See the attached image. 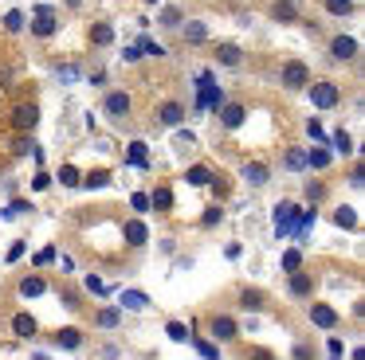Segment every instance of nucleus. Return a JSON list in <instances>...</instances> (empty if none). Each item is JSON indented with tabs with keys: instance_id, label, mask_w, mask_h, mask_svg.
Listing matches in <instances>:
<instances>
[{
	"instance_id": "obj_1",
	"label": "nucleus",
	"mask_w": 365,
	"mask_h": 360,
	"mask_svg": "<svg viewBox=\"0 0 365 360\" xmlns=\"http://www.w3.org/2000/svg\"><path fill=\"white\" fill-rule=\"evenodd\" d=\"M294 219H299V203H291V200L275 203V231H279V239H287V235H291Z\"/></svg>"
},
{
	"instance_id": "obj_2",
	"label": "nucleus",
	"mask_w": 365,
	"mask_h": 360,
	"mask_svg": "<svg viewBox=\"0 0 365 360\" xmlns=\"http://www.w3.org/2000/svg\"><path fill=\"white\" fill-rule=\"evenodd\" d=\"M36 122H40V106H36V102H24V106L12 110V125H16L20 133L36 129Z\"/></svg>"
},
{
	"instance_id": "obj_3",
	"label": "nucleus",
	"mask_w": 365,
	"mask_h": 360,
	"mask_svg": "<svg viewBox=\"0 0 365 360\" xmlns=\"http://www.w3.org/2000/svg\"><path fill=\"white\" fill-rule=\"evenodd\" d=\"M310 98H314L318 110H334L341 94H338V86H334V83H314V86H310Z\"/></svg>"
},
{
	"instance_id": "obj_4",
	"label": "nucleus",
	"mask_w": 365,
	"mask_h": 360,
	"mask_svg": "<svg viewBox=\"0 0 365 360\" xmlns=\"http://www.w3.org/2000/svg\"><path fill=\"white\" fill-rule=\"evenodd\" d=\"M283 83L291 86V90H302V86L310 83V70H307V63H299V59H294V63H287V67H283Z\"/></svg>"
},
{
	"instance_id": "obj_5",
	"label": "nucleus",
	"mask_w": 365,
	"mask_h": 360,
	"mask_svg": "<svg viewBox=\"0 0 365 360\" xmlns=\"http://www.w3.org/2000/svg\"><path fill=\"white\" fill-rule=\"evenodd\" d=\"M130 106H134V102H130V94H126V90L106 94V102H103V110H106L110 117H126V114H130Z\"/></svg>"
},
{
	"instance_id": "obj_6",
	"label": "nucleus",
	"mask_w": 365,
	"mask_h": 360,
	"mask_svg": "<svg viewBox=\"0 0 365 360\" xmlns=\"http://www.w3.org/2000/svg\"><path fill=\"white\" fill-rule=\"evenodd\" d=\"M208 333H212L216 341H232L240 329H236V321H232V317H212V321H208Z\"/></svg>"
},
{
	"instance_id": "obj_7",
	"label": "nucleus",
	"mask_w": 365,
	"mask_h": 360,
	"mask_svg": "<svg viewBox=\"0 0 365 360\" xmlns=\"http://www.w3.org/2000/svg\"><path fill=\"white\" fill-rule=\"evenodd\" d=\"M310 321H314V325H322V329H334V325H338V313H334L330 305L314 302V305H310Z\"/></svg>"
},
{
	"instance_id": "obj_8",
	"label": "nucleus",
	"mask_w": 365,
	"mask_h": 360,
	"mask_svg": "<svg viewBox=\"0 0 365 360\" xmlns=\"http://www.w3.org/2000/svg\"><path fill=\"white\" fill-rule=\"evenodd\" d=\"M56 28H59L56 16H51L48 8H40V16L32 20V31H36V36H56Z\"/></svg>"
},
{
	"instance_id": "obj_9",
	"label": "nucleus",
	"mask_w": 365,
	"mask_h": 360,
	"mask_svg": "<svg viewBox=\"0 0 365 360\" xmlns=\"http://www.w3.org/2000/svg\"><path fill=\"white\" fill-rule=\"evenodd\" d=\"M330 51H334V59H354V55H357V39L338 36V39L330 43Z\"/></svg>"
},
{
	"instance_id": "obj_10",
	"label": "nucleus",
	"mask_w": 365,
	"mask_h": 360,
	"mask_svg": "<svg viewBox=\"0 0 365 360\" xmlns=\"http://www.w3.org/2000/svg\"><path fill=\"white\" fill-rule=\"evenodd\" d=\"M244 114H247V110L240 106V102H228V106H220V122L228 125V129H236V125L244 122Z\"/></svg>"
},
{
	"instance_id": "obj_11",
	"label": "nucleus",
	"mask_w": 365,
	"mask_h": 360,
	"mask_svg": "<svg viewBox=\"0 0 365 360\" xmlns=\"http://www.w3.org/2000/svg\"><path fill=\"white\" fill-rule=\"evenodd\" d=\"M12 333L24 337V341H28V337H36V317H32V313H16V317H12Z\"/></svg>"
},
{
	"instance_id": "obj_12",
	"label": "nucleus",
	"mask_w": 365,
	"mask_h": 360,
	"mask_svg": "<svg viewBox=\"0 0 365 360\" xmlns=\"http://www.w3.org/2000/svg\"><path fill=\"white\" fill-rule=\"evenodd\" d=\"M244 180H247L252 188H263V184L271 180V172L263 169V164H244Z\"/></svg>"
},
{
	"instance_id": "obj_13",
	"label": "nucleus",
	"mask_w": 365,
	"mask_h": 360,
	"mask_svg": "<svg viewBox=\"0 0 365 360\" xmlns=\"http://www.w3.org/2000/svg\"><path fill=\"white\" fill-rule=\"evenodd\" d=\"M216 59H220L224 67H240V63H244V55H240V47H236V43H220Z\"/></svg>"
},
{
	"instance_id": "obj_14",
	"label": "nucleus",
	"mask_w": 365,
	"mask_h": 360,
	"mask_svg": "<svg viewBox=\"0 0 365 360\" xmlns=\"http://www.w3.org/2000/svg\"><path fill=\"white\" fill-rule=\"evenodd\" d=\"M56 344H59V349H79V344H83V333H79V329H59V333H56Z\"/></svg>"
},
{
	"instance_id": "obj_15",
	"label": "nucleus",
	"mask_w": 365,
	"mask_h": 360,
	"mask_svg": "<svg viewBox=\"0 0 365 360\" xmlns=\"http://www.w3.org/2000/svg\"><path fill=\"white\" fill-rule=\"evenodd\" d=\"M181 117H185L181 102H165V106H161V122H165V125H181Z\"/></svg>"
},
{
	"instance_id": "obj_16",
	"label": "nucleus",
	"mask_w": 365,
	"mask_h": 360,
	"mask_svg": "<svg viewBox=\"0 0 365 360\" xmlns=\"http://www.w3.org/2000/svg\"><path fill=\"white\" fill-rule=\"evenodd\" d=\"M43 290H48V282H43V278H36V274H32V278H24V282H20V297H40Z\"/></svg>"
},
{
	"instance_id": "obj_17",
	"label": "nucleus",
	"mask_w": 365,
	"mask_h": 360,
	"mask_svg": "<svg viewBox=\"0 0 365 360\" xmlns=\"http://www.w3.org/2000/svg\"><path fill=\"white\" fill-rule=\"evenodd\" d=\"M126 243H130V247H145V223H142V219L126 223Z\"/></svg>"
},
{
	"instance_id": "obj_18",
	"label": "nucleus",
	"mask_w": 365,
	"mask_h": 360,
	"mask_svg": "<svg viewBox=\"0 0 365 360\" xmlns=\"http://www.w3.org/2000/svg\"><path fill=\"white\" fill-rule=\"evenodd\" d=\"M145 305H150V297H145L142 290H126V294H122V309H145Z\"/></svg>"
},
{
	"instance_id": "obj_19",
	"label": "nucleus",
	"mask_w": 365,
	"mask_h": 360,
	"mask_svg": "<svg viewBox=\"0 0 365 360\" xmlns=\"http://www.w3.org/2000/svg\"><path fill=\"white\" fill-rule=\"evenodd\" d=\"M150 203H153L158 211H169V208H173V192H169V188H153V192H150Z\"/></svg>"
},
{
	"instance_id": "obj_20",
	"label": "nucleus",
	"mask_w": 365,
	"mask_h": 360,
	"mask_svg": "<svg viewBox=\"0 0 365 360\" xmlns=\"http://www.w3.org/2000/svg\"><path fill=\"white\" fill-rule=\"evenodd\" d=\"M185 180H189V184H197V188H205V184H212V172H208L205 164H192Z\"/></svg>"
},
{
	"instance_id": "obj_21",
	"label": "nucleus",
	"mask_w": 365,
	"mask_h": 360,
	"mask_svg": "<svg viewBox=\"0 0 365 360\" xmlns=\"http://www.w3.org/2000/svg\"><path fill=\"white\" fill-rule=\"evenodd\" d=\"M291 294H294V297H307V294H310V278H307V274L291 270Z\"/></svg>"
},
{
	"instance_id": "obj_22",
	"label": "nucleus",
	"mask_w": 365,
	"mask_h": 360,
	"mask_svg": "<svg viewBox=\"0 0 365 360\" xmlns=\"http://www.w3.org/2000/svg\"><path fill=\"white\" fill-rule=\"evenodd\" d=\"M208 36V28L200 20H192V23H185V39H189V43H200V39Z\"/></svg>"
},
{
	"instance_id": "obj_23",
	"label": "nucleus",
	"mask_w": 365,
	"mask_h": 360,
	"mask_svg": "<svg viewBox=\"0 0 365 360\" xmlns=\"http://www.w3.org/2000/svg\"><path fill=\"white\" fill-rule=\"evenodd\" d=\"M91 39H95L98 47H106V43L114 39V28H110V23H95V31H91Z\"/></svg>"
},
{
	"instance_id": "obj_24",
	"label": "nucleus",
	"mask_w": 365,
	"mask_h": 360,
	"mask_svg": "<svg viewBox=\"0 0 365 360\" xmlns=\"http://www.w3.org/2000/svg\"><path fill=\"white\" fill-rule=\"evenodd\" d=\"M334 223L338 227H357V211L354 208H338L334 211Z\"/></svg>"
},
{
	"instance_id": "obj_25",
	"label": "nucleus",
	"mask_w": 365,
	"mask_h": 360,
	"mask_svg": "<svg viewBox=\"0 0 365 360\" xmlns=\"http://www.w3.org/2000/svg\"><path fill=\"white\" fill-rule=\"evenodd\" d=\"M165 333H169V341H189V325H181V321H169V329H165Z\"/></svg>"
},
{
	"instance_id": "obj_26",
	"label": "nucleus",
	"mask_w": 365,
	"mask_h": 360,
	"mask_svg": "<svg viewBox=\"0 0 365 360\" xmlns=\"http://www.w3.org/2000/svg\"><path fill=\"white\" fill-rule=\"evenodd\" d=\"M326 12H334V16H349V12H354V0H326Z\"/></svg>"
},
{
	"instance_id": "obj_27",
	"label": "nucleus",
	"mask_w": 365,
	"mask_h": 360,
	"mask_svg": "<svg viewBox=\"0 0 365 360\" xmlns=\"http://www.w3.org/2000/svg\"><path fill=\"white\" fill-rule=\"evenodd\" d=\"M275 20H283V23H294V20H299V12H294V4H287V0H283V4H275Z\"/></svg>"
},
{
	"instance_id": "obj_28",
	"label": "nucleus",
	"mask_w": 365,
	"mask_h": 360,
	"mask_svg": "<svg viewBox=\"0 0 365 360\" xmlns=\"http://www.w3.org/2000/svg\"><path fill=\"white\" fill-rule=\"evenodd\" d=\"M330 141H334V149H338V153H354V141H349V133H346V129H338Z\"/></svg>"
},
{
	"instance_id": "obj_29",
	"label": "nucleus",
	"mask_w": 365,
	"mask_h": 360,
	"mask_svg": "<svg viewBox=\"0 0 365 360\" xmlns=\"http://www.w3.org/2000/svg\"><path fill=\"white\" fill-rule=\"evenodd\" d=\"M307 164H314V169H326V164H330V153H326V149H310V153H307Z\"/></svg>"
},
{
	"instance_id": "obj_30",
	"label": "nucleus",
	"mask_w": 365,
	"mask_h": 360,
	"mask_svg": "<svg viewBox=\"0 0 365 360\" xmlns=\"http://www.w3.org/2000/svg\"><path fill=\"white\" fill-rule=\"evenodd\" d=\"M287 169H307V153H302V149H291V153H287Z\"/></svg>"
},
{
	"instance_id": "obj_31",
	"label": "nucleus",
	"mask_w": 365,
	"mask_h": 360,
	"mask_svg": "<svg viewBox=\"0 0 365 360\" xmlns=\"http://www.w3.org/2000/svg\"><path fill=\"white\" fill-rule=\"evenodd\" d=\"M259 302L263 297L255 294V290H244V294H240V305H244V309H259Z\"/></svg>"
},
{
	"instance_id": "obj_32",
	"label": "nucleus",
	"mask_w": 365,
	"mask_h": 360,
	"mask_svg": "<svg viewBox=\"0 0 365 360\" xmlns=\"http://www.w3.org/2000/svg\"><path fill=\"white\" fill-rule=\"evenodd\" d=\"M138 51H142V55H165V47L153 43V39H138Z\"/></svg>"
},
{
	"instance_id": "obj_33",
	"label": "nucleus",
	"mask_w": 365,
	"mask_h": 360,
	"mask_svg": "<svg viewBox=\"0 0 365 360\" xmlns=\"http://www.w3.org/2000/svg\"><path fill=\"white\" fill-rule=\"evenodd\" d=\"M130 164L145 169V145H142V141H134V149H130Z\"/></svg>"
},
{
	"instance_id": "obj_34",
	"label": "nucleus",
	"mask_w": 365,
	"mask_h": 360,
	"mask_svg": "<svg viewBox=\"0 0 365 360\" xmlns=\"http://www.w3.org/2000/svg\"><path fill=\"white\" fill-rule=\"evenodd\" d=\"M4 28L20 31V28H24V12H9V16H4Z\"/></svg>"
},
{
	"instance_id": "obj_35",
	"label": "nucleus",
	"mask_w": 365,
	"mask_h": 360,
	"mask_svg": "<svg viewBox=\"0 0 365 360\" xmlns=\"http://www.w3.org/2000/svg\"><path fill=\"white\" fill-rule=\"evenodd\" d=\"M299 266H302V255H299V250H287V255H283V270H299Z\"/></svg>"
},
{
	"instance_id": "obj_36",
	"label": "nucleus",
	"mask_w": 365,
	"mask_h": 360,
	"mask_svg": "<svg viewBox=\"0 0 365 360\" xmlns=\"http://www.w3.org/2000/svg\"><path fill=\"white\" fill-rule=\"evenodd\" d=\"M98 325L114 329V325H118V309H103V313H98Z\"/></svg>"
},
{
	"instance_id": "obj_37",
	"label": "nucleus",
	"mask_w": 365,
	"mask_h": 360,
	"mask_svg": "<svg viewBox=\"0 0 365 360\" xmlns=\"http://www.w3.org/2000/svg\"><path fill=\"white\" fill-rule=\"evenodd\" d=\"M59 180H63V184H79V169H71V164H63V172H59Z\"/></svg>"
},
{
	"instance_id": "obj_38",
	"label": "nucleus",
	"mask_w": 365,
	"mask_h": 360,
	"mask_svg": "<svg viewBox=\"0 0 365 360\" xmlns=\"http://www.w3.org/2000/svg\"><path fill=\"white\" fill-rule=\"evenodd\" d=\"M106 180H110L106 172H91V176H87V180H79V184H87V188H103Z\"/></svg>"
},
{
	"instance_id": "obj_39",
	"label": "nucleus",
	"mask_w": 365,
	"mask_h": 360,
	"mask_svg": "<svg viewBox=\"0 0 365 360\" xmlns=\"http://www.w3.org/2000/svg\"><path fill=\"white\" fill-rule=\"evenodd\" d=\"M200 223L205 227H212V223H220V208H208L205 216H200Z\"/></svg>"
},
{
	"instance_id": "obj_40",
	"label": "nucleus",
	"mask_w": 365,
	"mask_h": 360,
	"mask_svg": "<svg viewBox=\"0 0 365 360\" xmlns=\"http://www.w3.org/2000/svg\"><path fill=\"white\" fill-rule=\"evenodd\" d=\"M130 203H134L138 211H150V196H145V192H134V200H130Z\"/></svg>"
},
{
	"instance_id": "obj_41",
	"label": "nucleus",
	"mask_w": 365,
	"mask_h": 360,
	"mask_svg": "<svg viewBox=\"0 0 365 360\" xmlns=\"http://www.w3.org/2000/svg\"><path fill=\"white\" fill-rule=\"evenodd\" d=\"M181 20H185V16L177 12V8H169V12H165V20H161V23H169V28H177V23H181Z\"/></svg>"
},
{
	"instance_id": "obj_42",
	"label": "nucleus",
	"mask_w": 365,
	"mask_h": 360,
	"mask_svg": "<svg viewBox=\"0 0 365 360\" xmlns=\"http://www.w3.org/2000/svg\"><path fill=\"white\" fill-rule=\"evenodd\" d=\"M51 258H56V250H51V247H43V250H40V255H36V266H48V263H51Z\"/></svg>"
},
{
	"instance_id": "obj_43",
	"label": "nucleus",
	"mask_w": 365,
	"mask_h": 360,
	"mask_svg": "<svg viewBox=\"0 0 365 360\" xmlns=\"http://www.w3.org/2000/svg\"><path fill=\"white\" fill-rule=\"evenodd\" d=\"M87 290H91V294H106V286H103V282L95 278V274H91V278H87Z\"/></svg>"
},
{
	"instance_id": "obj_44",
	"label": "nucleus",
	"mask_w": 365,
	"mask_h": 360,
	"mask_svg": "<svg viewBox=\"0 0 365 360\" xmlns=\"http://www.w3.org/2000/svg\"><path fill=\"white\" fill-rule=\"evenodd\" d=\"M122 59H126V63H138V59H142V51H138V47H126V51H122Z\"/></svg>"
},
{
	"instance_id": "obj_45",
	"label": "nucleus",
	"mask_w": 365,
	"mask_h": 360,
	"mask_svg": "<svg viewBox=\"0 0 365 360\" xmlns=\"http://www.w3.org/2000/svg\"><path fill=\"white\" fill-rule=\"evenodd\" d=\"M326 352H330V356H341V352H346V349H341V341H338V337H334V341L326 344Z\"/></svg>"
},
{
	"instance_id": "obj_46",
	"label": "nucleus",
	"mask_w": 365,
	"mask_h": 360,
	"mask_svg": "<svg viewBox=\"0 0 365 360\" xmlns=\"http://www.w3.org/2000/svg\"><path fill=\"white\" fill-rule=\"evenodd\" d=\"M307 133H310L314 141H322V125H318V122H307Z\"/></svg>"
},
{
	"instance_id": "obj_47",
	"label": "nucleus",
	"mask_w": 365,
	"mask_h": 360,
	"mask_svg": "<svg viewBox=\"0 0 365 360\" xmlns=\"http://www.w3.org/2000/svg\"><path fill=\"white\" fill-rule=\"evenodd\" d=\"M20 255H24V243H12V250H9V263H16Z\"/></svg>"
},
{
	"instance_id": "obj_48",
	"label": "nucleus",
	"mask_w": 365,
	"mask_h": 360,
	"mask_svg": "<svg viewBox=\"0 0 365 360\" xmlns=\"http://www.w3.org/2000/svg\"><path fill=\"white\" fill-rule=\"evenodd\" d=\"M197 349L205 352V356H216V344H208V341H197Z\"/></svg>"
},
{
	"instance_id": "obj_49",
	"label": "nucleus",
	"mask_w": 365,
	"mask_h": 360,
	"mask_svg": "<svg viewBox=\"0 0 365 360\" xmlns=\"http://www.w3.org/2000/svg\"><path fill=\"white\" fill-rule=\"evenodd\" d=\"M145 4H158V0H145Z\"/></svg>"
}]
</instances>
